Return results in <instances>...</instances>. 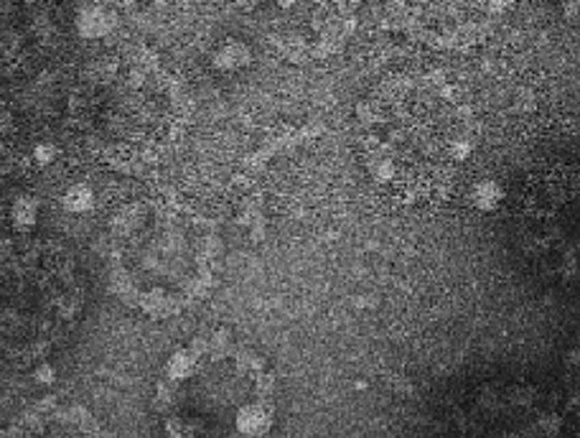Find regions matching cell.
Here are the masks:
<instances>
[{"label":"cell","mask_w":580,"mask_h":438,"mask_svg":"<svg viewBox=\"0 0 580 438\" xmlns=\"http://www.w3.org/2000/svg\"><path fill=\"white\" fill-rule=\"evenodd\" d=\"M13 217H16V224H18L21 230H28L31 224L36 222V202L21 199L18 204L13 206Z\"/></svg>","instance_id":"7"},{"label":"cell","mask_w":580,"mask_h":438,"mask_svg":"<svg viewBox=\"0 0 580 438\" xmlns=\"http://www.w3.org/2000/svg\"><path fill=\"white\" fill-rule=\"evenodd\" d=\"M512 242L544 283L580 286V163H550L527 176L512 204Z\"/></svg>","instance_id":"3"},{"label":"cell","mask_w":580,"mask_h":438,"mask_svg":"<svg viewBox=\"0 0 580 438\" xmlns=\"http://www.w3.org/2000/svg\"><path fill=\"white\" fill-rule=\"evenodd\" d=\"M405 16L420 34L438 44L471 41L499 16L501 0H402Z\"/></svg>","instance_id":"5"},{"label":"cell","mask_w":580,"mask_h":438,"mask_svg":"<svg viewBox=\"0 0 580 438\" xmlns=\"http://www.w3.org/2000/svg\"><path fill=\"white\" fill-rule=\"evenodd\" d=\"M453 438H562V415L529 382L483 385L453 418Z\"/></svg>","instance_id":"4"},{"label":"cell","mask_w":580,"mask_h":438,"mask_svg":"<svg viewBox=\"0 0 580 438\" xmlns=\"http://www.w3.org/2000/svg\"><path fill=\"white\" fill-rule=\"evenodd\" d=\"M64 204H66L69 212H87V209H92V204H94V194L90 191V186L79 184V186L69 188V194H66V199H64Z\"/></svg>","instance_id":"6"},{"label":"cell","mask_w":580,"mask_h":438,"mask_svg":"<svg viewBox=\"0 0 580 438\" xmlns=\"http://www.w3.org/2000/svg\"><path fill=\"white\" fill-rule=\"evenodd\" d=\"M369 166L377 181L407 191L436 186L471 151L466 117L440 87L407 84L377 102L366 117Z\"/></svg>","instance_id":"1"},{"label":"cell","mask_w":580,"mask_h":438,"mask_svg":"<svg viewBox=\"0 0 580 438\" xmlns=\"http://www.w3.org/2000/svg\"><path fill=\"white\" fill-rule=\"evenodd\" d=\"M560 5L570 19H580V0H560Z\"/></svg>","instance_id":"8"},{"label":"cell","mask_w":580,"mask_h":438,"mask_svg":"<svg viewBox=\"0 0 580 438\" xmlns=\"http://www.w3.org/2000/svg\"><path fill=\"white\" fill-rule=\"evenodd\" d=\"M84 301L72 252L51 240L18 245L3 263V349L16 365L49 357L77 329Z\"/></svg>","instance_id":"2"}]
</instances>
